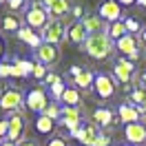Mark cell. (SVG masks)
<instances>
[{
  "label": "cell",
  "mask_w": 146,
  "mask_h": 146,
  "mask_svg": "<svg viewBox=\"0 0 146 146\" xmlns=\"http://www.w3.org/2000/svg\"><path fill=\"white\" fill-rule=\"evenodd\" d=\"M66 86H69V84L64 82V78H60V75H58V78H55V82L49 84V98H51L53 102H60L62 93L66 91Z\"/></svg>",
  "instance_id": "cell-24"
},
{
  "label": "cell",
  "mask_w": 146,
  "mask_h": 146,
  "mask_svg": "<svg viewBox=\"0 0 146 146\" xmlns=\"http://www.w3.org/2000/svg\"><path fill=\"white\" fill-rule=\"evenodd\" d=\"M100 13H98V16H100L102 20H104V22H117V20H122V7H119L117 2H115V0H104V2H102L100 5Z\"/></svg>",
  "instance_id": "cell-12"
},
{
  "label": "cell",
  "mask_w": 146,
  "mask_h": 146,
  "mask_svg": "<svg viewBox=\"0 0 146 146\" xmlns=\"http://www.w3.org/2000/svg\"><path fill=\"white\" fill-rule=\"evenodd\" d=\"M16 146H38V144L33 142V139H20V142H18Z\"/></svg>",
  "instance_id": "cell-42"
},
{
  "label": "cell",
  "mask_w": 146,
  "mask_h": 146,
  "mask_svg": "<svg viewBox=\"0 0 146 146\" xmlns=\"http://www.w3.org/2000/svg\"><path fill=\"white\" fill-rule=\"evenodd\" d=\"M73 82H75L73 86H75L78 91H84V89H89V86L93 84V71H89V69H84V71L80 73L78 78H73Z\"/></svg>",
  "instance_id": "cell-25"
},
{
  "label": "cell",
  "mask_w": 146,
  "mask_h": 146,
  "mask_svg": "<svg viewBox=\"0 0 146 146\" xmlns=\"http://www.w3.org/2000/svg\"><path fill=\"white\" fill-rule=\"evenodd\" d=\"M144 98H146V91L137 86V89H133L131 95H128V104H133V106H142V104H144Z\"/></svg>",
  "instance_id": "cell-26"
},
{
  "label": "cell",
  "mask_w": 146,
  "mask_h": 146,
  "mask_svg": "<svg viewBox=\"0 0 146 146\" xmlns=\"http://www.w3.org/2000/svg\"><path fill=\"white\" fill-rule=\"evenodd\" d=\"M11 78H22V71H20V64H18V55L13 58V62H11Z\"/></svg>",
  "instance_id": "cell-35"
},
{
  "label": "cell",
  "mask_w": 146,
  "mask_h": 146,
  "mask_svg": "<svg viewBox=\"0 0 146 146\" xmlns=\"http://www.w3.org/2000/svg\"><path fill=\"white\" fill-rule=\"evenodd\" d=\"M82 27H84V31L91 36V33H102V31H106V22L100 18V16H93V13H89V16H84L82 20Z\"/></svg>",
  "instance_id": "cell-16"
},
{
  "label": "cell",
  "mask_w": 146,
  "mask_h": 146,
  "mask_svg": "<svg viewBox=\"0 0 146 146\" xmlns=\"http://www.w3.org/2000/svg\"><path fill=\"white\" fill-rule=\"evenodd\" d=\"M0 78H2V80H5V78H11V64L5 62V60L0 62Z\"/></svg>",
  "instance_id": "cell-36"
},
{
  "label": "cell",
  "mask_w": 146,
  "mask_h": 146,
  "mask_svg": "<svg viewBox=\"0 0 146 146\" xmlns=\"http://www.w3.org/2000/svg\"><path fill=\"white\" fill-rule=\"evenodd\" d=\"M135 5H139V7H142V9H146V0H137Z\"/></svg>",
  "instance_id": "cell-44"
},
{
  "label": "cell",
  "mask_w": 146,
  "mask_h": 146,
  "mask_svg": "<svg viewBox=\"0 0 146 146\" xmlns=\"http://www.w3.org/2000/svg\"><path fill=\"white\" fill-rule=\"evenodd\" d=\"M46 73H49V66H44V64H40V62H36V64H33V71H31V75H33L36 80L44 82Z\"/></svg>",
  "instance_id": "cell-29"
},
{
  "label": "cell",
  "mask_w": 146,
  "mask_h": 146,
  "mask_svg": "<svg viewBox=\"0 0 146 146\" xmlns=\"http://www.w3.org/2000/svg\"><path fill=\"white\" fill-rule=\"evenodd\" d=\"M60 113H62V106H60V102H53V100H51V102H49V106L44 109V113H42V115H46L49 119H53V122H55V119L60 117Z\"/></svg>",
  "instance_id": "cell-27"
},
{
  "label": "cell",
  "mask_w": 146,
  "mask_h": 146,
  "mask_svg": "<svg viewBox=\"0 0 146 146\" xmlns=\"http://www.w3.org/2000/svg\"><path fill=\"white\" fill-rule=\"evenodd\" d=\"M115 2H117L119 7H133V5H135L137 0H115Z\"/></svg>",
  "instance_id": "cell-39"
},
{
  "label": "cell",
  "mask_w": 146,
  "mask_h": 146,
  "mask_svg": "<svg viewBox=\"0 0 146 146\" xmlns=\"http://www.w3.org/2000/svg\"><path fill=\"white\" fill-rule=\"evenodd\" d=\"M113 49H115V51H119V53H122V58H128L131 53L139 51V40H137V36L126 33V36L119 38L117 42H113Z\"/></svg>",
  "instance_id": "cell-13"
},
{
  "label": "cell",
  "mask_w": 146,
  "mask_h": 146,
  "mask_svg": "<svg viewBox=\"0 0 146 146\" xmlns=\"http://www.w3.org/2000/svg\"><path fill=\"white\" fill-rule=\"evenodd\" d=\"M82 71H84V69L80 66V64H73L71 69H69V75H71V78H78V75H80Z\"/></svg>",
  "instance_id": "cell-38"
},
{
  "label": "cell",
  "mask_w": 146,
  "mask_h": 146,
  "mask_svg": "<svg viewBox=\"0 0 146 146\" xmlns=\"http://www.w3.org/2000/svg\"><path fill=\"white\" fill-rule=\"evenodd\" d=\"M20 29H22L20 13H13V11L2 13V18H0V31H5V33H18Z\"/></svg>",
  "instance_id": "cell-15"
},
{
  "label": "cell",
  "mask_w": 146,
  "mask_h": 146,
  "mask_svg": "<svg viewBox=\"0 0 146 146\" xmlns=\"http://www.w3.org/2000/svg\"><path fill=\"white\" fill-rule=\"evenodd\" d=\"M82 49L86 51V55L91 60H98V62H104L113 55V42L109 40V36L102 31V33H91V36L84 40Z\"/></svg>",
  "instance_id": "cell-1"
},
{
  "label": "cell",
  "mask_w": 146,
  "mask_h": 146,
  "mask_svg": "<svg viewBox=\"0 0 146 146\" xmlns=\"http://www.w3.org/2000/svg\"><path fill=\"white\" fill-rule=\"evenodd\" d=\"M71 16L75 18V22H80V20L84 18V9H82V5H73V7H71Z\"/></svg>",
  "instance_id": "cell-34"
},
{
  "label": "cell",
  "mask_w": 146,
  "mask_h": 146,
  "mask_svg": "<svg viewBox=\"0 0 146 146\" xmlns=\"http://www.w3.org/2000/svg\"><path fill=\"white\" fill-rule=\"evenodd\" d=\"M115 122V115H113V111L106 109V106H98V109L93 111V124L100 128H109L111 124Z\"/></svg>",
  "instance_id": "cell-17"
},
{
  "label": "cell",
  "mask_w": 146,
  "mask_h": 146,
  "mask_svg": "<svg viewBox=\"0 0 146 146\" xmlns=\"http://www.w3.org/2000/svg\"><path fill=\"white\" fill-rule=\"evenodd\" d=\"M139 89H144V91H146V69L139 73Z\"/></svg>",
  "instance_id": "cell-40"
},
{
  "label": "cell",
  "mask_w": 146,
  "mask_h": 146,
  "mask_svg": "<svg viewBox=\"0 0 146 146\" xmlns=\"http://www.w3.org/2000/svg\"><path fill=\"white\" fill-rule=\"evenodd\" d=\"M119 146H128V144H119Z\"/></svg>",
  "instance_id": "cell-47"
},
{
  "label": "cell",
  "mask_w": 146,
  "mask_h": 146,
  "mask_svg": "<svg viewBox=\"0 0 146 146\" xmlns=\"http://www.w3.org/2000/svg\"><path fill=\"white\" fill-rule=\"evenodd\" d=\"M33 126H36V131L40 133V135H51V133L55 131V122L49 119L46 115H38L36 122H33Z\"/></svg>",
  "instance_id": "cell-22"
},
{
  "label": "cell",
  "mask_w": 146,
  "mask_h": 146,
  "mask_svg": "<svg viewBox=\"0 0 146 146\" xmlns=\"http://www.w3.org/2000/svg\"><path fill=\"white\" fill-rule=\"evenodd\" d=\"M7 137H5V142H11V144H18L20 139H25V128H27V122H25V115L16 111V113H11L9 117H7Z\"/></svg>",
  "instance_id": "cell-6"
},
{
  "label": "cell",
  "mask_w": 146,
  "mask_h": 146,
  "mask_svg": "<svg viewBox=\"0 0 146 146\" xmlns=\"http://www.w3.org/2000/svg\"><path fill=\"white\" fill-rule=\"evenodd\" d=\"M117 117L124 122V124H133V122H139V111L137 106L128 104V102H122L117 106Z\"/></svg>",
  "instance_id": "cell-19"
},
{
  "label": "cell",
  "mask_w": 146,
  "mask_h": 146,
  "mask_svg": "<svg viewBox=\"0 0 146 146\" xmlns=\"http://www.w3.org/2000/svg\"><path fill=\"white\" fill-rule=\"evenodd\" d=\"M142 40H144V44H146V29L142 31Z\"/></svg>",
  "instance_id": "cell-46"
},
{
  "label": "cell",
  "mask_w": 146,
  "mask_h": 146,
  "mask_svg": "<svg viewBox=\"0 0 146 146\" xmlns=\"http://www.w3.org/2000/svg\"><path fill=\"white\" fill-rule=\"evenodd\" d=\"M111 135L109 133H98V137H95V146H111Z\"/></svg>",
  "instance_id": "cell-31"
},
{
  "label": "cell",
  "mask_w": 146,
  "mask_h": 146,
  "mask_svg": "<svg viewBox=\"0 0 146 146\" xmlns=\"http://www.w3.org/2000/svg\"><path fill=\"white\" fill-rule=\"evenodd\" d=\"M0 146H16V144H11V142H0Z\"/></svg>",
  "instance_id": "cell-45"
},
{
  "label": "cell",
  "mask_w": 146,
  "mask_h": 146,
  "mask_svg": "<svg viewBox=\"0 0 146 146\" xmlns=\"http://www.w3.org/2000/svg\"><path fill=\"white\" fill-rule=\"evenodd\" d=\"M49 93L44 89H40V86H33V89H29L27 95H25V104H27V109L31 113H36V115H42L44 109L49 106Z\"/></svg>",
  "instance_id": "cell-3"
},
{
  "label": "cell",
  "mask_w": 146,
  "mask_h": 146,
  "mask_svg": "<svg viewBox=\"0 0 146 146\" xmlns=\"http://www.w3.org/2000/svg\"><path fill=\"white\" fill-rule=\"evenodd\" d=\"M42 7L46 9L51 20H64V16L71 13V0H42Z\"/></svg>",
  "instance_id": "cell-9"
},
{
  "label": "cell",
  "mask_w": 146,
  "mask_h": 146,
  "mask_svg": "<svg viewBox=\"0 0 146 146\" xmlns=\"http://www.w3.org/2000/svg\"><path fill=\"white\" fill-rule=\"evenodd\" d=\"M25 2H27V0H7V5H9V11H13V13H18V11L25 7Z\"/></svg>",
  "instance_id": "cell-33"
},
{
  "label": "cell",
  "mask_w": 146,
  "mask_h": 146,
  "mask_svg": "<svg viewBox=\"0 0 146 146\" xmlns=\"http://www.w3.org/2000/svg\"><path fill=\"white\" fill-rule=\"evenodd\" d=\"M2 58H5V42H2V38H0V62H2Z\"/></svg>",
  "instance_id": "cell-43"
},
{
  "label": "cell",
  "mask_w": 146,
  "mask_h": 146,
  "mask_svg": "<svg viewBox=\"0 0 146 146\" xmlns=\"http://www.w3.org/2000/svg\"><path fill=\"white\" fill-rule=\"evenodd\" d=\"M60 102H62V106H69V109H80L82 95H80V91H78L75 86H66V91L62 93Z\"/></svg>",
  "instance_id": "cell-21"
},
{
  "label": "cell",
  "mask_w": 146,
  "mask_h": 146,
  "mask_svg": "<svg viewBox=\"0 0 146 146\" xmlns=\"http://www.w3.org/2000/svg\"><path fill=\"white\" fill-rule=\"evenodd\" d=\"M55 78H58V75L49 71V73H46V78H44V84H53V82H55Z\"/></svg>",
  "instance_id": "cell-41"
},
{
  "label": "cell",
  "mask_w": 146,
  "mask_h": 146,
  "mask_svg": "<svg viewBox=\"0 0 146 146\" xmlns=\"http://www.w3.org/2000/svg\"><path fill=\"white\" fill-rule=\"evenodd\" d=\"M33 58H36V62L44 64V66H51L53 62L60 60V49H58L55 44H46V42H42V44L33 51Z\"/></svg>",
  "instance_id": "cell-10"
},
{
  "label": "cell",
  "mask_w": 146,
  "mask_h": 146,
  "mask_svg": "<svg viewBox=\"0 0 146 146\" xmlns=\"http://www.w3.org/2000/svg\"><path fill=\"white\" fill-rule=\"evenodd\" d=\"M16 36H18V40H20V42L29 44L31 49H33V51H36L38 46L42 44V38H40V33H36L33 29H29V27H22V29L18 31V33H16Z\"/></svg>",
  "instance_id": "cell-20"
},
{
  "label": "cell",
  "mask_w": 146,
  "mask_h": 146,
  "mask_svg": "<svg viewBox=\"0 0 146 146\" xmlns=\"http://www.w3.org/2000/svg\"><path fill=\"white\" fill-rule=\"evenodd\" d=\"M22 102H25L22 93H20L18 89H13V86H9V89H5V91L0 93V109L5 111V113H16V111H20L22 109Z\"/></svg>",
  "instance_id": "cell-7"
},
{
  "label": "cell",
  "mask_w": 146,
  "mask_h": 146,
  "mask_svg": "<svg viewBox=\"0 0 146 146\" xmlns=\"http://www.w3.org/2000/svg\"><path fill=\"white\" fill-rule=\"evenodd\" d=\"M93 91L100 98V102H106L115 95V80L109 73H95L93 75Z\"/></svg>",
  "instance_id": "cell-5"
},
{
  "label": "cell",
  "mask_w": 146,
  "mask_h": 146,
  "mask_svg": "<svg viewBox=\"0 0 146 146\" xmlns=\"http://www.w3.org/2000/svg\"><path fill=\"white\" fill-rule=\"evenodd\" d=\"M7 128H9L7 117H0V139H2V142H5V137H7Z\"/></svg>",
  "instance_id": "cell-37"
},
{
  "label": "cell",
  "mask_w": 146,
  "mask_h": 146,
  "mask_svg": "<svg viewBox=\"0 0 146 146\" xmlns=\"http://www.w3.org/2000/svg\"><path fill=\"white\" fill-rule=\"evenodd\" d=\"M49 13H46V9L42 7V2H31L27 7V11H25V27L33 29L36 33H40L42 29H44V25L49 22Z\"/></svg>",
  "instance_id": "cell-2"
},
{
  "label": "cell",
  "mask_w": 146,
  "mask_h": 146,
  "mask_svg": "<svg viewBox=\"0 0 146 146\" xmlns=\"http://www.w3.org/2000/svg\"><path fill=\"white\" fill-rule=\"evenodd\" d=\"M40 38H42V42H46V44L58 46L66 38V25H64V20H49L44 25V29L40 31Z\"/></svg>",
  "instance_id": "cell-4"
},
{
  "label": "cell",
  "mask_w": 146,
  "mask_h": 146,
  "mask_svg": "<svg viewBox=\"0 0 146 146\" xmlns=\"http://www.w3.org/2000/svg\"><path fill=\"white\" fill-rule=\"evenodd\" d=\"M46 146H69V142H66V137H49V142H46Z\"/></svg>",
  "instance_id": "cell-32"
},
{
  "label": "cell",
  "mask_w": 146,
  "mask_h": 146,
  "mask_svg": "<svg viewBox=\"0 0 146 146\" xmlns=\"http://www.w3.org/2000/svg\"><path fill=\"white\" fill-rule=\"evenodd\" d=\"M122 22H124L126 33H131V36H137V33L142 31V25H139V20H137V18H124Z\"/></svg>",
  "instance_id": "cell-28"
},
{
  "label": "cell",
  "mask_w": 146,
  "mask_h": 146,
  "mask_svg": "<svg viewBox=\"0 0 146 146\" xmlns=\"http://www.w3.org/2000/svg\"><path fill=\"white\" fill-rule=\"evenodd\" d=\"M18 64H20V71H22V78H29L31 71H33V60H25V58H18Z\"/></svg>",
  "instance_id": "cell-30"
},
{
  "label": "cell",
  "mask_w": 146,
  "mask_h": 146,
  "mask_svg": "<svg viewBox=\"0 0 146 146\" xmlns=\"http://www.w3.org/2000/svg\"><path fill=\"white\" fill-rule=\"evenodd\" d=\"M86 38H89V33L84 31L82 22H71V25L66 27V40H69L71 44H84Z\"/></svg>",
  "instance_id": "cell-18"
},
{
  "label": "cell",
  "mask_w": 146,
  "mask_h": 146,
  "mask_svg": "<svg viewBox=\"0 0 146 146\" xmlns=\"http://www.w3.org/2000/svg\"><path fill=\"white\" fill-rule=\"evenodd\" d=\"M60 124L69 128V133H73L78 126H82V115H80V109H69V106H62V113H60Z\"/></svg>",
  "instance_id": "cell-14"
},
{
  "label": "cell",
  "mask_w": 146,
  "mask_h": 146,
  "mask_svg": "<svg viewBox=\"0 0 146 146\" xmlns=\"http://www.w3.org/2000/svg\"><path fill=\"white\" fill-rule=\"evenodd\" d=\"M133 75H135V64L128 58H117L113 62V78H117L122 84H128Z\"/></svg>",
  "instance_id": "cell-11"
},
{
  "label": "cell",
  "mask_w": 146,
  "mask_h": 146,
  "mask_svg": "<svg viewBox=\"0 0 146 146\" xmlns=\"http://www.w3.org/2000/svg\"><path fill=\"white\" fill-rule=\"evenodd\" d=\"M106 36H109L111 42H117L122 36H126V29H124V22L122 20H117V22H111V25H106V31H104Z\"/></svg>",
  "instance_id": "cell-23"
},
{
  "label": "cell",
  "mask_w": 146,
  "mask_h": 146,
  "mask_svg": "<svg viewBox=\"0 0 146 146\" xmlns=\"http://www.w3.org/2000/svg\"><path fill=\"white\" fill-rule=\"evenodd\" d=\"M124 137L128 146H142L146 144V124L144 122H133L124 124Z\"/></svg>",
  "instance_id": "cell-8"
}]
</instances>
